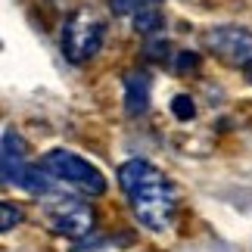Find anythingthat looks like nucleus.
<instances>
[{
    "instance_id": "f257e3e1",
    "label": "nucleus",
    "mask_w": 252,
    "mask_h": 252,
    "mask_svg": "<svg viewBox=\"0 0 252 252\" xmlns=\"http://www.w3.org/2000/svg\"><path fill=\"white\" fill-rule=\"evenodd\" d=\"M119 184L122 190L128 193L131 199V209L137 221L150 230H165L171 227V218H174V193H171V184L165 181L156 165L143 159H131L119 168Z\"/></svg>"
},
{
    "instance_id": "f03ea898",
    "label": "nucleus",
    "mask_w": 252,
    "mask_h": 252,
    "mask_svg": "<svg viewBox=\"0 0 252 252\" xmlns=\"http://www.w3.org/2000/svg\"><path fill=\"white\" fill-rule=\"evenodd\" d=\"M41 168L50 174V178L63 181V184H72V187L91 193V196H100V193H106V178H103V171L96 168V165H91L87 159L69 153V150H50V153L41 159Z\"/></svg>"
},
{
    "instance_id": "7ed1b4c3",
    "label": "nucleus",
    "mask_w": 252,
    "mask_h": 252,
    "mask_svg": "<svg viewBox=\"0 0 252 252\" xmlns=\"http://www.w3.org/2000/svg\"><path fill=\"white\" fill-rule=\"evenodd\" d=\"M103 47V22L91 13H75L63 32V53L69 63H87Z\"/></svg>"
},
{
    "instance_id": "20e7f679",
    "label": "nucleus",
    "mask_w": 252,
    "mask_h": 252,
    "mask_svg": "<svg viewBox=\"0 0 252 252\" xmlns=\"http://www.w3.org/2000/svg\"><path fill=\"white\" fill-rule=\"evenodd\" d=\"M47 221H50L53 234L60 237H69V240H78L84 234L94 230V209L81 199H72V196H60L47 206Z\"/></svg>"
},
{
    "instance_id": "39448f33",
    "label": "nucleus",
    "mask_w": 252,
    "mask_h": 252,
    "mask_svg": "<svg viewBox=\"0 0 252 252\" xmlns=\"http://www.w3.org/2000/svg\"><path fill=\"white\" fill-rule=\"evenodd\" d=\"M206 44L215 50L218 56L224 60H234V63H249L252 60V34H246L243 28H234V25H224V28H215V32L206 34Z\"/></svg>"
},
{
    "instance_id": "423d86ee",
    "label": "nucleus",
    "mask_w": 252,
    "mask_h": 252,
    "mask_svg": "<svg viewBox=\"0 0 252 252\" xmlns=\"http://www.w3.org/2000/svg\"><path fill=\"white\" fill-rule=\"evenodd\" d=\"M28 147L13 128L3 131V150H0V162H3V184H16L22 187L25 174H28Z\"/></svg>"
},
{
    "instance_id": "0eeeda50",
    "label": "nucleus",
    "mask_w": 252,
    "mask_h": 252,
    "mask_svg": "<svg viewBox=\"0 0 252 252\" xmlns=\"http://www.w3.org/2000/svg\"><path fill=\"white\" fill-rule=\"evenodd\" d=\"M125 109H128V115H143L150 109V75L147 72L125 75Z\"/></svg>"
},
{
    "instance_id": "6e6552de",
    "label": "nucleus",
    "mask_w": 252,
    "mask_h": 252,
    "mask_svg": "<svg viewBox=\"0 0 252 252\" xmlns=\"http://www.w3.org/2000/svg\"><path fill=\"white\" fill-rule=\"evenodd\" d=\"M134 28H137L140 34H153L162 28V13L159 9H147V13H137L134 16Z\"/></svg>"
},
{
    "instance_id": "1a4fd4ad",
    "label": "nucleus",
    "mask_w": 252,
    "mask_h": 252,
    "mask_svg": "<svg viewBox=\"0 0 252 252\" xmlns=\"http://www.w3.org/2000/svg\"><path fill=\"white\" fill-rule=\"evenodd\" d=\"M171 112H174V119H181V122H190L193 115H196V106H193V100L187 94H178L171 100Z\"/></svg>"
},
{
    "instance_id": "9d476101",
    "label": "nucleus",
    "mask_w": 252,
    "mask_h": 252,
    "mask_svg": "<svg viewBox=\"0 0 252 252\" xmlns=\"http://www.w3.org/2000/svg\"><path fill=\"white\" fill-rule=\"evenodd\" d=\"M19 221H22V212H19L13 202H0V230H13Z\"/></svg>"
},
{
    "instance_id": "9b49d317",
    "label": "nucleus",
    "mask_w": 252,
    "mask_h": 252,
    "mask_svg": "<svg viewBox=\"0 0 252 252\" xmlns=\"http://www.w3.org/2000/svg\"><path fill=\"white\" fill-rule=\"evenodd\" d=\"M147 9H159V0H131V13H147Z\"/></svg>"
},
{
    "instance_id": "f8f14e48",
    "label": "nucleus",
    "mask_w": 252,
    "mask_h": 252,
    "mask_svg": "<svg viewBox=\"0 0 252 252\" xmlns=\"http://www.w3.org/2000/svg\"><path fill=\"white\" fill-rule=\"evenodd\" d=\"M196 63H199V56H190V53H184V56H181V69H193Z\"/></svg>"
},
{
    "instance_id": "ddd939ff",
    "label": "nucleus",
    "mask_w": 252,
    "mask_h": 252,
    "mask_svg": "<svg viewBox=\"0 0 252 252\" xmlns=\"http://www.w3.org/2000/svg\"><path fill=\"white\" fill-rule=\"evenodd\" d=\"M243 72H246V78H249V84H252V60H249V63L243 65Z\"/></svg>"
}]
</instances>
